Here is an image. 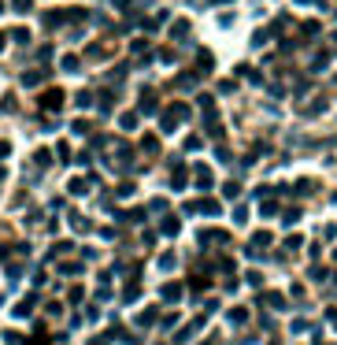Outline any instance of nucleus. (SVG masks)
Returning <instances> with one entry per match:
<instances>
[{"label":"nucleus","mask_w":337,"mask_h":345,"mask_svg":"<svg viewBox=\"0 0 337 345\" xmlns=\"http://www.w3.org/2000/svg\"><path fill=\"white\" fill-rule=\"evenodd\" d=\"M186 119H189V104H186V101H174V104H167V108H163L160 130H163V134H170V130H178V123H186Z\"/></svg>","instance_id":"f257e3e1"},{"label":"nucleus","mask_w":337,"mask_h":345,"mask_svg":"<svg viewBox=\"0 0 337 345\" xmlns=\"http://www.w3.org/2000/svg\"><path fill=\"white\" fill-rule=\"evenodd\" d=\"M37 104H41V111H59L67 104V93L63 89H45L41 97H37Z\"/></svg>","instance_id":"f03ea898"},{"label":"nucleus","mask_w":337,"mask_h":345,"mask_svg":"<svg viewBox=\"0 0 337 345\" xmlns=\"http://www.w3.org/2000/svg\"><path fill=\"white\" fill-rule=\"evenodd\" d=\"M137 111H141V115H156V111H160V97H156L152 89H141V97H137Z\"/></svg>","instance_id":"7ed1b4c3"},{"label":"nucleus","mask_w":337,"mask_h":345,"mask_svg":"<svg viewBox=\"0 0 337 345\" xmlns=\"http://www.w3.org/2000/svg\"><path fill=\"white\" fill-rule=\"evenodd\" d=\"M193 212H200V215H222V204L219 201H196V204H186V215H193Z\"/></svg>","instance_id":"20e7f679"},{"label":"nucleus","mask_w":337,"mask_h":345,"mask_svg":"<svg viewBox=\"0 0 337 345\" xmlns=\"http://www.w3.org/2000/svg\"><path fill=\"white\" fill-rule=\"evenodd\" d=\"M93 186H96V178H93V175H89V178L78 175V178H71V182H67V193H71V197H82V193H89Z\"/></svg>","instance_id":"39448f33"},{"label":"nucleus","mask_w":337,"mask_h":345,"mask_svg":"<svg viewBox=\"0 0 337 345\" xmlns=\"http://www.w3.org/2000/svg\"><path fill=\"white\" fill-rule=\"evenodd\" d=\"M160 297L167 304H178L182 297H186V290H182V282H163V286H160Z\"/></svg>","instance_id":"423d86ee"},{"label":"nucleus","mask_w":337,"mask_h":345,"mask_svg":"<svg viewBox=\"0 0 337 345\" xmlns=\"http://www.w3.org/2000/svg\"><path fill=\"white\" fill-rule=\"evenodd\" d=\"M37 308V293H30V297H23V301L15 304V319H30V312Z\"/></svg>","instance_id":"0eeeda50"},{"label":"nucleus","mask_w":337,"mask_h":345,"mask_svg":"<svg viewBox=\"0 0 337 345\" xmlns=\"http://www.w3.org/2000/svg\"><path fill=\"white\" fill-rule=\"evenodd\" d=\"M230 234L226 230H200V245H226Z\"/></svg>","instance_id":"6e6552de"},{"label":"nucleus","mask_w":337,"mask_h":345,"mask_svg":"<svg viewBox=\"0 0 337 345\" xmlns=\"http://www.w3.org/2000/svg\"><path fill=\"white\" fill-rule=\"evenodd\" d=\"M134 323H137V327H152V323H160V308H141L134 316Z\"/></svg>","instance_id":"1a4fd4ad"},{"label":"nucleus","mask_w":337,"mask_h":345,"mask_svg":"<svg viewBox=\"0 0 337 345\" xmlns=\"http://www.w3.org/2000/svg\"><path fill=\"white\" fill-rule=\"evenodd\" d=\"M193 182H196V189H211V186H215V178H211V171L200 163V167H196V175H193Z\"/></svg>","instance_id":"9d476101"},{"label":"nucleus","mask_w":337,"mask_h":345,"mask_svg":"<svg viewBox=\"0 0 337 345\" xmlns=\"http://www.w3.org/2000/svg\"><path fill=\"white\" fill-rule=\"evenodd\" d=\"M71 227H74L78 234H89V230H93V223H89L82 212H71Z\"/></svg>","instance_id":"9b49d317"},{"label":"nucleus","mask_w":337,"mask_h":345,"mask_svg":"<svg viewBox=\"0 0 337 345\" xmlns=\"http://www.w3.org/2000/svg\"><path fill=\"white\" fill-rule=\"evenodd\" d=\"M196 82H200V71H182L178 75V85L182 89H196Z\"/></svg>","instance_id":"f8f14e48"},{"label":"nucleus","mask_w":337,"mask_h":345,"mask_svg":"<svg viewBox=\"0 0 337 345\" xmlns=\"http://www.w3.org/2000/svg\"><path fill=\"white\" fill-rule=\"evenodd\" d=\"M19 82H23V85H26V89H37V85H41V82H45V71H26V75H23V78H19Z\"/></svg>","instance_id":"ddd939ff"},{"label":"nucleus","mask_w":337,"mask_h":345,"mask_svg":"<svg viewBox=\"0 0 337 345\" xmlns=\"http://www.w3.org/2000/svg\"><path fill=\"white\" fill-rule=\"evenodd\" d=\"M52 160H56V152H48V149H37V152H34V163H37L41 171L52 167Z\"/></svg>","instance_id":"4468645a"},{"label":"nucleus","mask_w":337,"mask_h":345,"mask_svg":"<svg viewBox=\"0 0 337 345\" xmlns=\"http://www.w3.org/2000/svg\"><path fill=\"white\" fill-rule=\"evenodd\" d=\"M163 234H167V238H174L178 234V230H182V219H178V215H167V219H163Z\"/></svg>","instance_id":"2eb2a0df"},{"label":"nucleus","mask_w":337,"mask_h":345,"mask_svg":"<svg viewBox=\"0 0 337 345\" xmlns=\"http://www.w3.org/2000/svg\"><path fill=\"white\" fill-rule=\"evenodd\" d=\"M260 304H270L274 312H282V308H286V297H282V293H267V297H260Z\"/></svg>","instance_id":"dca6fc26"},{"label":"nucleus","mask_w":337,"mask_h":345,"mask_svg":"<svg viewBox=\"0 0 337 345\" xmlns=\"http://www.w3.org/2000/svg\"><path fill=\"white\" fill-rule=\"evenodd\" d=\"M137 297H141V286H137V278H134V282H130L126 290H122V304H134Z\"/></svg>","instance_id":"f3484780"},{"label":"nucleus","mask_w":337,"mask_h":345,"mask_svg":"<svg viewBox=\"0 0 337 345\" xmlns=\"http://www.w3.org/2000/svg\"><path fill=\"white\" fill-rule=\"evenodd\" d=\"M59 67L67 71V75H74V71H82V59H78V56H63V59H59Z\"/></svg>","instance_id":"a211bd4d"},{"label":"nucleus","mask_w":337,"mask_h":345,"mask_svg":"<svg viewBox=\"0 0 337 345\" xmlns=\"http://www.w3.org/2000/svg\"><path fill=\"white\" fill-rule=\"evenodd\" d=\"M137 119H141V111H126V115H119V127H122V130H134Z\"/></svg>","instance_id":"6ab92c4d"},{"label":"nucleus","mask_w":337,"mask_h":345,"mask_svg":"<svg viewBox=\"0 0 337 345\" xmlns=\"http://www.w3.org/2000/svg\"><path fill=\"white\" fill-rule=\"evenodd\" d=\"M215 67V56L211 52H196V71H211Z\"/></svg>","instance_id":"aec40b11"},{"label":"nucleus","mask_w":337,"mask_h":345,"mask_svg":"<svg viewBox=\"0 0 337 345\" xmlns=\"http://www.w3.org/2000/svg\"><path fill=\"white\" fill-rule=\"evenodd\" d=\"M71 249H74L71 241H56V245L48 249V260H59V256H63V253H71Z\"/></svg>","instance_id":"412c9836"},{"label":"nucleus","mask_w":337,"mask_h":345,"mask_svg":"<svg viewBox=\"0 0 337 345\" xmlns=\"http://www.w3.org/2000/svg\"><path fill=\"white\" fill-rule=\"evenodd\" d=\"M226 319H230V323H234V327H241V323H244V319H248V312H244V308H241V304H237V308H230V312H226Z\"/></svg>","instance_id":"4be33fe9"},{"label":"nucleus","mask_w":337,"mask_h":345,"mask_svg":"<svg viewBox=\"0 0 337 345\" xmlns=\"http://www.w3.org/2000/svg\"><path fill=\"white\" fill-rule=\"evenodd\" d=\"M141 152H144V156H160V141H156V137H144V141H141Z\"/></svg>","instance_id":"5701e85b"},{"label":"nucleus","mask_w":337,"mask_h":345,"mask_svg":"<svg viewBox=\"0 0 337 345\" xmlns=\"http://www.w3.org/2000/svg\"><path fill=\"white\" fill-rule=\"evenodd\" d=\"M96 104H100V111L108 115V111H111V104H115V93H111V89H104L100 97H96Z\"/></svg>","instance_id":"b1692460"},{"label":"nucleus","mask_w":337,"mask_h":345,"mask_svg":"<svg viewBox=\"0 0 337 345\" xmlns=\"http://www.w3.org/2000/svg\"><path fill=\"white\" fill-rule=\"evenodd\" d=\"M170 37H174V41H178V37H182V41H186V37H189V23H186V19H182V23H174V26H170Z\"/></svg>","instance_id":"393cba45"},{"label":"nucleus","mask_w":337,"mask_h":345,"mask_svg":"<svg viewBox=\"0 0 337 345\" xmlns=\"http://www.w3.org/2000/svg\"><path fill=\"white\" fill-rule=\"evenodd\" d=\"M56 160H59V163H71V160H74V156H71V145H67V141H59V145H56Z\"/></svg>","instance_id":"a878e982"},{"label":"nucleus","mask_w":337,"mask_h":345,"mask_svg":"<svg viewBox=\"0 0 337 345\" xmlns=\"http://www.w3.org/2000/svg\"><path fill=\"white\" fill-rule=\"evenodd\" d=\"M8 37H11V41H19V45H30V30H26V26H15Z\"/></svg>","instance_id":"bb28decb"},{"label":"nucleus","mask_w":337,"mask_h":345,"mask_svg":"<svg viewBox=\"0 0 337 345\" xmlns=\"http://www.w3.org/2000/svg\"><path fill=\"white\" fill-rule=\"evenodd\" d=\"M293 193H315V182L312 178H300V182H293Z\"/></svg>","instance_id":"cd10ccee"},{"label":"nucleus","mask_w":337,"mask_h":345,"mask_svg":"<svg viewBox=\"0 0 337 345\" xmlns=\"http://www.w3.org/2000/svg\"><path fill=\"white\" fill-rule=\"evenodd\" d=\"M119 338V330H108V334H96V338H89V345H108V342H115Z\"/></svg>","instance_id":"c85d7f7f"},{"label":"nucleus","mask_w":337,"mask_h":345,"mask_svg":"<svg viewBox=\"0 0 337 345\" xmlns=\"http://www.w3.org/2000/svg\"><path fill=\"white\" fill-rule=\"evenodd\" d=\"M93 104H96V97H93L89 89H82V93H78V108H93Z\"/></svg>","instance_id":"c756f323"},{"label":"nucleus","mask_w":337,"mask_h":345,"mask_svg":"<svg viewBox=\"0 0 337 345\" xmlns=\"http://www.w3.org/2000/svg\"><path fill=\"white\" fill-rule=\"evenodd\" d=\"M30 8H34V0H11V11H19V15H26Z\"/></svg>","instance_id":"7c9ffc66"},{"label":"nucleus","mask_w":337,"mask_h":345,"mask_svg":"<svg viewBox=\"0 0 337 345\" xmlns=\"http://www.w3.org/2000/svg\"><path fill=\"white\" fill-rule=\"evenodd\" d=\"M174 264H178L174 253H160V267H163V271H174Z\"/></svg>","instance_id":"2f4dec72"},{"label":"nucleus","mask_w":337,"mask_h":345,"mask_svg":"<svg viewBox=\"0 0 337 345\" xmlns=\"http://www.w3.org/2000/svg\"><path fill=\"white\" fill-rule=\"evenodd\" d=\"M71 130H74L78 137H85V134H89V123H85V119H74V123H71Z\"/></svg>","instance_id":"473e14b6"},{"label":"nucleus","mask_w":337,"mask_h":345,"mask_svg":"<svg viewBox=\"0 0 337 345\" xmlns=\"http://www.w3.org/2000/svg\"><path fill=\"white\" fill-rule=\"evenodd\" d=\"M326 63H330V52H319V56L312 59V71H322Z\"/></svg>","instance_id":"72a5a7b5"},{"label":"nucleus","mask_w":337,"mask_h":345,"mask_svg":"<svg viewBox=\"0 0 337 345\" xmlns=\"http://www.w3.org/2000/svg\"><path fill=\"white\" fill-rule=\"evenodd\" d=\"M82 297H85V290H82V286H71V290H67V301H71V304H78Z\"/></svg>","instance_id":"f704fd0d"},{"label":"nucleus","mask_w":337,"mask_h":345,"mask_svg":"<svg viewBox=\"0 0 337 345\" xmlns=\"http://www.w3.org/2000/svg\"><path fill=\"white\" fill-rule=\"evenodd\" d=\"M0 111H4V115H11V111H15V97H11V93L0 101Z\"/></svg>","instance_id":"c9c22d12"},{"label":"nucleus","mask_w":337,"mask_h":345,"mask_svg":"<svg viewBox=\"0 0 337 345\" xmlns=\"http://www.w3.org/2000/svg\"><path fill=\"white\" fill-rule=\"evenodd\" d=\"M234 223H248V208H244V204L234 208Z\"/></svg>","instance_id":"e433bc0d"},{"label":"nucleus","mask_w":337,"mask_h":345,"mask_svg":"<svg viewBox=\"0 0 337 345\" xmlns=\"http://www.w3.org/2000/svg\"><path fill=\"white\" fill-rule=\"evenodd\" d=\"M296 219H300V208H286L282 212V223H296Z\"/></svg>","instance_id":"4c0bfd02"},{"label":"nucleus","mask_w":337,"mask_h":345,"mask_svg":"<svg viewBox=\"0 0 337 345\" xmlns=\"http://www.w3.org/2000/svg\"><path fill=\"white\" fill-rule=\"evenodd\" d=\"M59 271L63 275H82V264H59Z\"/></svg>","instance_id":"58836bf2"},{"label":"nucleus","mask_w":337,"mask_h":345,"mask_svg":"<svg viewBox=\"0 0 337 345\" xmlns=\"http://www.w3.org/2000/svg\"><path fill=\"white\" fill-rule=\"evenodd\" d=\"M222 193H226V197H237V193H241V182H226V186H222Z\"/></svg>","instance_id":"ea45409f"},{"label":"nucleus","mask_w":337,"mask_h":345,"mask_svg":"<svg viewBox=\"0 0 337 345\" xmlns=\"http://www.w3.org/2000/svg\"><path fill=\"white\" fill-rule=\"evenodd\" d=\"M244 282H248V286H260L263 275H260V271H248V275H244Z\"/></svg>","instance_id":"a19ab883"},{"label":"nucleus","mask_w":337,"mask_h":345,"mask_svg":"<svg viewBox=\"0 0 337 345\" xmlns=\"http://www.w3.org/2000/svg\"><path fill=\"white\" fill-rule=\"evenodd\" d=\"M260 212H263V215H278V204H274V201H263Z\"/></svg>","instance_id":"79ce46f5"},{"label":"nucleus","mask_w":337,"mask_h":345,"mask_svg":"<svg viewBox=\"0 0 337 345\" xmlns=\"http://www.w3.org/2000/svg\"><path fill=\"white\" fill-rule=\"evenodd\" d=\"M174 323H178V316H174V312H170V316H163V319H160V327H163V330H170V327H174Z\"/></svg>","instance_id":"37998d69"},{"label":"nucleus","mask_w":337,"mask_h":345,"mask_svg":"<svg viewBox=\"0 0 337 345\" xmlns=\"http://www.w3.org/2000/svg\"><path fill=\"white\" fill-rule=\"evenodd\" d=\"M148 212H167V201H163V197H156V201L148 204Z\"/></svg>","instance_id":"c03bdc74"},{"label":"nucleus","mask_w":337,"mask_h":345,"mask_svg":"<svg viewBox=\"0 0 337 345\" xmlns=\"http://www.w3.org/2000/svg\"><path fill=\"white\" fill-rule=\"evenodd\" d=\"M322 238H326V241H334V238H337V227H334V223H326V227H322Z\"/></svg>","instance_id":"a18cd8bd"},{"label":"nucleus","mask_w":337,"mask_h":345,"mask_svg":"<svg viewBox=\"0 0 337 345\" xmlns=\"http://www.w3.org/2000/svg\"><path fill=\"white\" fill-rule=\"evenodd\" d=\"M200 145H204V141H200V137H196V134H193V137H186V149H189V152H196V149H200Z\"/></svg>","instance_id":"49530a36"},{"label":"nucleus","mask_w":337,"mask_h":345,"mask_svg":"<svg viewBox=\"0 0 337 345\" xmlns=\"http://www.w3.org/2000/svg\"><path fill=\"white\" fill-rule=\"evenodd\" d=\"M85 319H89V323H96V319H100V312H96V304H89V308H85Z\"/></svg>","instance_id":"de8ad7c7"},{"label":"nucleus","mask_w":337,"mask_h":345,"mask_svg":"<svg viewBox=\"0 0 337 345\" xmlns=\"http://www.w3.org/2000/svg\"><path fill=\"white\" fill-rule=\"evenodd\" d=\"M300 245H304L300 234H296V238H286V249H289V253H293V249H300Z\"/></svg>","instance_id":"09e8293b"},{"label":"nucleus","mask_w":337,"mask_h":345,"mask_svg":"<svg viewBox=\"0 0 337 345\" xmlns=\"http://www.w3.org/2000/svg\"><path fill=\"white\" fill-rule=\"evenodd\" d=\"M8 156H11V145H8V141H0V160H8Z\"/></svg>","instance_id":"8fccbe9b"},{"label":"nucleus","mask_w":337,"mask_h":345,"mask_svg":"<svg viewBox=\"0 0 337 345\" xmlns=\"http://www.w3.org/2000/svg\"><path fill=\"white\" fill-rule=\"evenodd\" d=\"M4 260H8V249H4V245H0V264H4Z\"/></svg>","instance_id":"3c124183"},{"label":"nucleus","mask_w":337,"mask_h":345,"mask_svg":"<svg viewBox=\"0 0 337 345\" xmlns=\"http://www.w3.org/2000/svg\"><path fill=\"white\" fill-rule=\"evenodd\" d=\"M4 45H8V34H0V52H4Z\"/></svg>","instance_id":"603ef678"},{"label":"nucleus","mask_w":337,"mask_h":345,"mask_svg":"<svg viewBox=\"0 0 337 345\" xmlns=\"http://www.w3.org/2000/svg\"><path fill=\"white\" fill-rule=\"evenodd\" d=\"M4 8H8V4H4V0H0V15H4Z\"/></svg>","instance_id":"864d4df0"},{"label":"nucleus","mask_w":337,"mask_h":345,"mask_svg":"<svg viewBox=\"0 0 337 345\" xmlns=\"http://www.w3.org/2000/svg\"><path fill=\"white\" fill-rule=\"evenodd\" d=\"M208 4H226V0H208Z\"/></svg>","instance_id":"5fc2aeb1"},{"label":"nucleus","mask_w":337,"mask_h":345,"mask_svg":"<svg viewBox=\"0 0 337 345\" xmlns=\"http://www.w3.org/2000/svg\"><path fill=\"white\" fill-rule=\"evenodd\" d=\"M4 175H8V171H4V167H0V182H4Z\"/></svg>","instance_id":"6e6d98bb"},{"label":"nucleus","mask_w":337,"mask_h":345,"mask_svg":"<svg viewBox=\"0 0 337 345\" xmlns=\"http://www.w3.org/2000/svg\"><path fill=\"white\" fill-rule=\"evenodd\" d=\"M334 45H337V34H334Z\"/></svg>","instance_id":"4d7b16f0"}]
</instances>
